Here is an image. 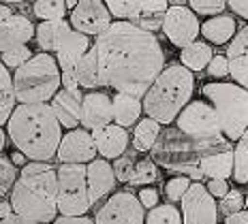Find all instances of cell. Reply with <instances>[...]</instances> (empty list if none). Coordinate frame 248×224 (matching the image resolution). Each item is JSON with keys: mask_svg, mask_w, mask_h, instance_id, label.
I'll return each instance as SVG.
<instances>
[{"mask_svg": "<svg viewBox=\"0 0 248 224\" xmlns=\"http://www.w3.org/2000/svg\"><path fill=\"white\" fill-rule=\"evenodd\" d=\"M92 49L99 60L101 86L118 94L143 96L165 69V54L154 34L128 22H113L96 36Z\"/></svg>", "mask_w": 248, "mask_h": 224, "instance_id": "cell-1", "label": "cell"}, {"mask_svg": "<svg viewBox=\"0 0 248 224\" xmlns=\"http://www.w3.org/2000/svg\"><path fill=\"white\" fill-rule=\"evenodd\" d=\"M7 133L17 152L32 163L54 158L62 139V128L49 105H17L7 122Z\"/></svg>", "mask_w": 248, "mask_h": 224, "instance_id": "cell-2", "label": "cell"}, {"mask_svg": "<svg viewBox=\"0 0 248 224\" xmlns=\"http://www.w3.org/2000/svg\"><path fill=\"white\" fill-rule=\"evenodd\" d=\"M56 196H58V181L56 169L47 163H28L19 171L11 190L13 213L30 222L47 224L56 220Z\"/></svg>", "mask_w": 248, "mask_h": 224, "instance_id": "cell-3", "label": "cell"}, {"mask_svg": "<svg viewBox=\"0 0 248 224\" xmlns=\"http://www.w3.org/2000/svg\"><path fill=\"white\" fill-rule=\"evenodd\" d=\"M231 149L229 141L225 137L212 139V141H195V139L182 134L178 128H165L158 134L152 152V163L161 164L167 171L182 173L188 179H195L201 184L203 173H201V160L208 158L212 154L227 152Z\"/></svg>", "mask_w": 248, "mask_h": 224, "instance_id": "cell-4", "label": "cell"}, {"mask_svg": "<svg viewBox=\"0 0 248 224\" xmlns=\"http://www.w3.org/2000/svg\"><path fill=\"white\" fill-rule=\"evenodd\" d=\"M195 90V77L182 64H171L161 71V75L143 94L141 109L156 124H171L180 111L190 103Z\"/></svg>", "mask_w": 248, "mask_h": 224, "instance_id": "cell-5", "label": "cell"}, {"mask_svg": "<svg viewBox=\"0 0 248 224\" xmlns=\"http://www.w3.org/2000/svg\"><path fill=\"white\" fill-rule=\"evenodd\" d=\"M13 79V94L19 105H49L60 90V69L51 54H37L22 64Z\"/></svg>", "mask_w": 248, "mask_h": 224, "instance_id": "cell-6", "label": "cell"}, {"mask_svg": "<svg viewBox=\"0 0 248 224\" xmlns=\"http://www.w3.org/2000/svg\"><path fill=\"white\" fill-rule=\"evenodd\" d=\"M201 92L216 111L220 134L227 141H237L248 128V92L227 81L205 83Z\"/></svg>", "mask_w": 248, "mask_h": 224, "instance_id": "cell-7", "label": "cell"}, {"mask_svg": "<svg viewBox=\"0 0 248 224\" xmlns=\"http://www.w3.org/2000/svg\"><path fill=\"white\" fill-rule=\"evenodd\" d=\"M58 181V196L56 207L64 218H79L90 209L86 188V164H60L56 171Z\"/></svg>", "mask_w": 248, "mask_h": 224, "instance_id": "cell-8", "label": "cell"}, {"mask_svg": "<svg viewBox=\"0 0 248 224\" xmlns=\"http://www.w3.org/2000/svg\"><path fill=\"white\" fill-rule=\"evenodd\" d=\"M178 130L186 137L195 139V141H212V139H220V124L216 118V111L212 109L208 101L195 98L186 105L180 116L175 118Z\"/></svg>", "mask_w": 248, "mask_h": 224, "instance_id": "cell-9", "label": "cell"}, {"mask_svg": "<svg viewBox=\"0 0 248 224\" xmlns=\"http://www.w3.org/2000/svg\"><path fill=\"white\" fill-rule=\"evenodd\" d=\"M143 220L146 213L137 196L133 192H116L96 211L94 224H143Z\"/></svg>", "mask_w": 248, "mask_h": 224, "instance_id": "cell-10", "label": "cell"}, {"mask_svg": "<svg viewBox=\"0 0 248 224\" xmlns=\"http://www.w3.org/2000/svg\"><path fill=\"white\" fill-rule=\"evenodd\" d=\"M199 19L197 15L190 11L188 7L184 4H173V7L167 9L165 13V19H163V26L161 30L165 32L169 41L178 47H186V45L195 43L199 36Z\"/></svg>", "mask_w": 248, "mask_h": 224, "instance_id": "cell-11", "label": "cell"}, {"mask_svg": "<svg viewBox=\"0 0 248 224\" xmlns=\"http://www.w3.org/2000/svg\"><path fill=\"white\" fill-rule=\"evenodd\" d=\"M71 30L84 36H99L111 26V15L101 0H81L71 11Z\"/></svg>", "mask_w": 248, "mask_h": 224, "instance_id": "cell-12", "label": "cell"}, {"mask_svg": "<svg viewBox=\"0 0 248 224\" xmlns=\"http://www.w3.org/2000/svg\"><path fill=\"white\" fill-rule=\"evenodd\" d=\"M180 205H182V211H180L182 224H216L218 207H216V201L208 194L203 184H197V181L190 184Z\"/></svg>", "mask_w": 248, "mask_h": 224, "instance_id": "cell-13", "label": "cell"}, {"mask_svg": "<svg viewBox=\"0 0 248 224\" xmlns=\"http://www.w3.org/2000/svg\"><path fill=\"white\" fill-rule=\"evenodd\" d=\"M58 160L62 164H86L96 158V148L92 141V134L88 130H69L60 139L58 145Z\"/></svg>", "mask_w": 248, "mask_h": 224, "instance_id": "cell-14", "label": "cell"}, {"mask_svg": "<svg viewBox=\"0 0 248 224\" xmlns=\"http://www.w3.org/2000/svg\"><path fill=\"white\" fill-rule=\"evenodd\" d=\"M79 124L84 130H99L113 124L111 116V98L103 92H90L84 94L81 101V113H79Z\"/></svg>", "mask_w": 248, "mask_h": 224, "instance_id": "cell-15", "label": "cell"}, {"mask_svg": "<svg viewBox=\"0 0 248 224\" xmlns=\"http://www.w3.org/2000/svg\"><path fill=\"white\" fill-rule=\"evenodd\" d=\"M86 188H88V201H90V205L105 199L116 188V175H113V169L107 160L94 158L92 163L86 164Z\"/></svg>", "mask_w": 248, "mask_h": 224, "instance_id": "cell-16", "label": "cell"}, {"mask_svg": "<svg viewBox=\"0 0 248 224\" xmlns=\"http://www.w3.org/2000/svg\"><path fill=\"white\" fill-rule=\"evenodd\" d=\"M227 62H229V75L235 79V86L248 92V24L240 28L231 43L227 45Z\"/></svg>", "mask_w": 248, "mask_h": 224, "instance_id": "cell-17", "label": "cell"}, {"mask_svg": "<svg viewBox=\"0 0 248 224\" xmlns=\"http://www.w3.org/2000/svg\"><path fill=\"white\" fill-rule=\"evenodd\" d=\"M92 141H94L96 154H101L103 160H118L120 156H124L128 148V133L116 124H109L105 128L92 130Z\"/></svg>", "mask_w": 248, "mask_h": 224, "instance_id": "cell-18", "label": "cell"}, {"mask_svg": "<svg viewBox=\"0 0 248 224\" xmlns=\"http://www.w3.org/2000/svg\"><path fill=\"white\" fill-rule=\"evenodd\" d=\"M81 101H84L81 90H75V92L58 90L56 92V96L49 101V107H51V111H54L56 119H58L60 128L75 130L77 126H79Z\"/></svg>", "mask_w": 248, "mask_h": 224, "instance_id": "cell-19", "label": "cell"}, {"mask_svg": "<svg viewBox=\"0 0 248 224\" xmlns=\"http://www.w3.org/2000/svg\"><path fill=\"white\" fill-rule=\"evenodd\" d=\"M34 36V24L24 15L13 13L9 19L0 22V54L22 47Z\"/></svg>", "mask_w": 248, "mask_h": 224, "instance_id": "cell-20", "label": "cell"}, {"mask_svg": "<svg viewBox=\"0 0 248 224\" xmlns=\"http://www.w3.org/2000/svg\"><path fill=\"white\" fill-rule=\"evenodd\" d=\"M88 49H90L88 36L71 30L60 43V47L56 49V64H58L60 73H75L77 62L88 54Z\"/></svg>", "mask_w": 248, "mask_h": 224, "instance_id": "cell-21", "label": "cell"}, {"mask_svg": "<svg viewBox=\"0 0 248 224\" xmlns=\"http://www.w3.org/2000/svg\"><path fill=\"white\" fill-rule=\"evenodd\" d=\"M167 9H169V4L165 0H139V9L131 24L146 30L150 34H154L156 30H161Z\"/></svg>", "mask_w": 248, "mask_h": 224, "instance_id": "cell-22", "label": "cell"}, {"mask_svg": "<svg viewBox=\"0 0 248 224\" xmlns=\"http://www.w3.org/2000/svg\"><path fill=\"white\" fill-rule=\"evenodd\" d=\"M141 101L135 96L128 94H116L111 96V116H113V124L126 130L128 126L137 124L139 116H141Z\"/></svg>", "mask_w": 248, "mask_h": 224, "instance_id": "cell-23", "label": "cell"}, {"mask_svg": "<svg viewBox=\"0 0 248 224\" xmlns=\"http://www.w3.org/2000/svg\"><path fill=\"white\" fill-rule=\"evenodd\" d=\"M237 32V26H235V19L231 15H216V17H210L208 22L199 28V34L205 36V41L214 45H225V43H231V39L235 36Z\"/></svg>", "mask_w": 248, "mask_h": 224, "instance_id": "cell-24", "label": "cell"}, {"mask_svg": "<svg viewBox=\"0 0 248 224\" xmlns=\"http://www.w3.org/2000/svg\"><path fill=\"white\" fill-rule=\"evenodd\" d=\"M69 32H71V24L66 19H60V22H41L39 26H34V36H37V43L43 49V54L58 49Z\"/></svg>", "mask_w": 248, "mask_h": 224, "instance_id": "cell-25", "label": "cell"}, {"mask_svg": "<svg viewBox=\"0 0 248 224\" xmlns=\"http://www.w3.org/2000/svg\"><path fill=\"white\" fill-rule=\"evenodd\" d=\"M201 173L208 179H229L233 175V149L212 154L201 160Z\"/></svg>", "mask_w": 248, "mask_h": 224, "instance_id": "cell-26", "label": "cell"}, {"mask_svg": "<svg viewBox=\"0 0 248 224\" xmlns=\"http://www.w3.org/2000/svg\"><path fill=\"white\" fill-rule=\"evenodd\" d=\"M210 60H212V47L208 43H203V41H195V43L186 45L180 51V62L190 73H199V71L208 69Z\"/></svg>", "mask_w": 248, "mask_h": 224, "instance_id": "cell-27", "label": "cell"}, {"mask_svg": "<svg viewBox=\"0 0 248 224\" xmlns=\"http://www.w3.org/2000/svg\"><path fill=\"white\" fill-rule=\"evenodd\" d=\"M75 79L79 83V88H88L94 90L101 86V77H99V60H96V51L88 49V54L77 62L75 66Z\"/></svg>", "mask_w": 248, "mask_h": 224, "instance_id": "cell-28", "label": "cell"}, {"mask_svg": "<svg viewBox=\"0 0 248 224\" xmlns=\"http://www.w3.org/2000/svg\"><path fill=\"white\" fill-rule=\"evenodd\" d=\"M158 134H161V124H156L150 118L139 119L135 130H133V148L137 152H150L156 143Z\"/></svg>", "mask_w": 248, "mask_h": 224, "instance_id": "cell-29", "label": "cell"}, {"mask_svg": "<svg viewBox=\"0 0 248 224\" xmlns=\"http://www.w3.org/2000/svg\"><path fill=\"white\" fill-rule=\"evenodd\" d=\"M15 94H13V79L9 71L0 64V128L9 122L13 109H15Z\"/></svg>", "mask_w": 248, "mask_h": 224, "instance_id": "cell-30", "label": "cell"}, {"mask_svg": "<svg viewBox=\"0 0 248 224\" xmlns=\"http://www.w3.org/2000/svg\"><path fill=\"white\" fill-rule=\"evenodd\" d=\"M233 179L237 184H248V128L233 149Z\"/></svg>", "mask_w": 248, "mask_h": 224, "instance_id": "cell-31", "label": "cell"}, {"mask_svg": "<svg viewBox=\"0 0 248 224\" xmlns=\"http://www.w3.org/2000/svg\"><path fill=\"white\" fill-rule=\"evenodd\" d=\"M158 179V169L156 164L152 163L150 158H141V160H135V166H133V173H131V179L128 184L133 186H143L146 188L148 184Z\"/></svg>", "mask_w": 248, "mask_h": 224, "instance_id": "cell-32", "label": "cell"}, {"mask_svg": "<svg viewBox=\"0 0 248 224\" xmlns=\"http://www.w3.org/2000/svg\"><path fill=\"white\" fill-rule=\"evenodd\" d=\"M143 224H182V216H180L175 205L163 203V205H156L154 209H150L146 213Z\"/></svg>", "mask_w": 248, "mask_h": 224, "instance_id": "cell-33", "label": "cell"}, {"mask_svg": "<svg viewBox=\"0 0 248 224\" xmlns=\"http://www.w3.org/2000/svg\"><path fill=\"white\" fill-rule=\"evenodd\" d=\"M32 9L34 15L43 22H60L66 15V7L62 0H37Z\"/></svg>", "mask_w": 248, "mask_h": 224, "instance_id": "cell-34", "label": "cell"}, {"mask_svg": "<svg viewBox=\"0 0 248 224\" xmlns=\"http://www.w3.org/2000/svg\"><path fill=\"white\" fill-rule=\"evenodd\" d=\"M105 7L111 17H118V22L131 24L139 9V0H107Z\"/></svg>", "mask_w": 248, "mask_h": 224, "instance_id": "cell-35", "label": "cell"}, {"mask_svg": "<svg viewBox=\"0 0 248 224\" xmlns=\"http://www.w3.org/2000/svg\"><path fill=\"white\" fill-rule=\"evenodd\" d=\"M30 58H32V51H30L26 45H22V47H15L11 51H4V54H0V64L4 66V69H15L17 71L22 64H26Z\"/></svg>", "mask_w": 248, "mask_h": 224, "instance_id": "cell-36", "label": "cell"}, {"mask_svg": "<svg viewBox=\"0 0 248 224\" xmlns=\"http://www.w3.org/2000/svg\"><path fill=\"white\" fill-rule=\"evenodd\" d=\"M15 179H17V169L11 164L9 158H2V156H0V199L7 196L9 192L13 190Z\"/></svg>", "mask_w": 248, "mask_h": 224, "instance_id": "cell-37", "label": "cell"}, {"mask_svg": "<svg viewBox=\"0 0 248 224\" xmlns=\"http://www.w3.org/2000/svg\"><path fill=\"white\" fill-rule=\"evenodd\" d=\"M190 188V179L188 177H184V175H178V177H173V179H169L167 184H165V196L169 199V203H178V201H182V196L188 192Z\"/></svg>", "mask_w": 248, "mask_h": 224, "instance_id": "cell-38", "label": "cell"}, {"mask_svg": "<svg viewBox=\"0 0 248 224\" xmlns=\"http://www.w3.org/2000/svg\"><path fill=\"white\" fill-rule=\"evenodd\" d=\"M225 9H227V2H223V0H193L190 2V11L193 13L212 15V17L220 15V11H225Z\"/></svg>", "mask_w": 248, "mask_h": 224, "instance_id": "cell-39", "label": "cell"}, {"mask_svg": "<svg viewBox=\"0 0 248 224\" xmlns=\"http://www.w3.org/2000/svg\"><path fill=\"white\" fill-rule=\"evenodd\" d=\"M242 207H244V194H242L240 190H235V188H231L223 199H220V211H223L225 216H231V213L242 211Z\"/></svg>", "mask_w": 248, "mask_h": 224, "instance_id": "cell-40", "label": "cell"}, {"mask_svg": "<svg viewBox=\"0 0 248 224\" xmlns=\"http://www.w3.org/2000/svg\"><path fill=\"white\" fill-rule=\"evenodd\" d=\"M133 166H135V158H133V156H128V154L120 156V158L111 164L113 175H116V181H124V184H128L131 173H133Z\"/></svg>", "mask_w": 248, "mask_h": 224, "instance_id": "cell-41", "label": "cell"}, {"mask_svg": "<svg viewBox=\"0 0 248 224\" xmlns=\"http://www.w3.org/2000/svg\"><path fill=\"white\" fill-rule=\"evenodd\" d=\"M208 73L210 77H216V79H223V77L229 75V62H227L225 56H212L208 64Z\"/></svg>", "mask_w": 248, "mask_h": 224, "instance_id": "cell-42", "label": "cell"}, {"mask_svg": "<svg viewBox=\"0 0 248 224\" xmlns=\"http://www.w3.org/2000/svg\"><path fill=\"white\" fill-rule=\"evenodd\" d=\"M203 186L212 199H223L227 192H229V181H225V179H210L208 184H203Z\"/></svg>", "mask_w": 248, "mask_h": 224, "instance_id": "cell-43", "label": "cell"}, {"mask_svg": "<svg viewBox=\"0 0 248 224\" xmlns=\"http://www.w3.org/2000/svg\"><path fill=\"white\" fill-rule=\"evenodd\" d=\"M137 201L141 203L143 209H154L158 205V190L156 188H141L137 194Z\"/></svg>", "mask_w": 248, "mask_h": 224, "instance_id": "cell-44", "label": "cell"}, {"mask_svg": "<svg viewBox=\"0 0 248 224\" xmlns=\"http://www.w3.org/2000/svg\"><path fill=\"white\" fill-rule=\"evenodd\" d=\"M227 7L231 9V11H235L240 17L248 19V0L244 2V0H231V2H227Z\"/></svg>", "mask_w": 248, "mask_h": 224, "instance_id": "cell-45", "label": "cell"}, {"mask_svg": "<svg viewBox=\"0 0 248 224\" xmlns=\"http://www.w3.org/2000/svg\"><path fill=\"white\" fill-rule=\"evenodd\" d=\"M54 224H94V220H90V218H86V216H79V218H64V216H60V218H56Z\"/></svg>", "mask_w": 248, "mask_h": 224, "instance_id": "cell-46", "label": "cell"}, {"mask_svg": "<svg viewBox=\"0 0 248 224\" xmlns=\"http://www.w3.org/2000/svg\"><path fill=\"white\" fill-rule=\"evenodd\" d=\"M223 224H248V211H237V213H231V216L225 218Z\"/></svg>", "mask_w": 248, "mask_h": 224, "instance_id": "cell-47", "label": "cell"}, {"mask_svg": "<svg viewBox=\"0 0 248 224\" xmlns=\"http://www.w3.org/2000/svg\"><path fill=\"white\" fill-rule=\"evenodd\" d=\"M13 216V207L9 201H0V220H4V218Z\"/></svg>", "mask_w": 248, "mask_h": 224, "instance_id": "cell-48", "label": "cell"}, {"mask_svg": "<svg viewBox=\"0 0 248 224\" xmlns=\"http://www.w3.org/2000/svg\"><path fill=\"white\" fill-rule=\"evenodd\" d=\"M0 224H37V222H30V220H26V218H19V216H9V218H4V220H0Z\"/></svg>", "mask_w": 248, "mask_h": 224, "instance_id": "cell-49", "label": "cell"}, {"mask_svg": "<svg viewBox=\"0 0 248 224\" xmlns=\"http://www.w3.org/2000/svg\"><path fill=\"white\" fill-rule=\"evenodd\" d=\"M9 160H11V164H13V166L17 164V166H22V169H24L26 164H28V163H26V156H24V154H19V152H15Z\"/></svg>", "mask_w": 248, "mask_h": 224, "instance_id": "cell-50", "label": "cell"}, {"mask_svg": "<svg viewBox=\"0 0 248 224\" xmlns=\"http://www.w3.org/2000/svg\"><path fill=\"white\" fill-rule=\"evenodd\" d=\"M13 15L11 7H7V4H0V22H4V19H9Z\"/></svg>", "mask_w": 248, "mask_h": 224, "instance_id": "cell-51", "label": "cell"}, {"mask_svg": "<svg viewBox=\"0 0 248 224\" xmlns=\"http://www.w3.org/2000/svg\"><path fill=\"white\" fill-rule=\"evenodd\" d=\"M4 143H7V137H4V130H2V128H0V152H2Z\"/></svg>", "mask_w": 248, "mask_h": 224, "instance_id": "cell-52", "label": "cell"}, {"mask_svg": "<svg viewBox=\"0 0 248 224\" xmlns=\"http://www.w3.org/2000/svg\"><path fill=\"white\" fill-rule=\"evenodd\" d=\"M244 203H246V207H248V196H246V199H244Z\"/></svg>", "mask_w": 248, "mask_h": 224, "instance_id": "cell-53", "label": "cell"}]
</instances>
